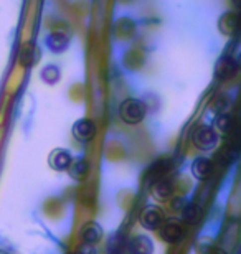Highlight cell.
Instances as JSON below:
<instances>
[{"instance_id":"ffe728a7","label":"cell","mask_w":241,"mask_h":254,"mask_svg":"<svg viewBox=\"0 0 241 254\" xmlns=\"http://www.w3.org/2000/svg\"><path fill=\"white\" fill-rule=\"evenodd\" d=\"M208 254H228V253L222 250V248H212V250L208 251Z\"/></svg>"},{"instance_id":"3957f363","label":"cell","mask_w":241,"mask_h":254,"mask_svg":"<svg viewBox=\"0 0 241 254\" xmlns=\"http://www.w3.org/2000/svg\"><path fill=\"white\" fill-rule=\"evenodd\" d=\"M238 62L237 58L230 57V55H225L217 62L215 64V78L218 81H230L233 79L235 76L238 74Z\"/></svg>"},{"instance_id":"6da1fadb","label":"cell","mask_w":241,"mask_h":254,"mask_svg":"<svg viewBox=\"0 0 241 254\" xmlns=\"http://www.w3.org/2000/svg\"><path fill=\"white\" fill-rule=\"evenodd\" d=\"M147 114V106L144 101L129 98L122 101L119 106V118L129 126H137L146 119Z\"/></svg>"},{"instance_id":"2e32d148","label":"cell","mask_w":241,"mask_h":254,"mask_svg":"<svg viewBox=\"0 0 241 254\" xmlns=\"http://www.w3.org/2000/svg\"><path fill=\"white\" fill-rule=\"evenodd\" d=\"M182 220L185 223H190V225H193V223L198 221L200 218V210L197 205H193V203H185V206L182 208Z\"/></svg>"},{"instance_id":"8992f818","label":"cell","mask_w":241,"mask_h":254,"mask_svg":"<svg viewBox=\"0 0 241 254\" xmlns=\"http://www.w3.org/2000/svg\"><path fill=\"white\" fill-rule=\"evenodd\" d=\"M45 47L50 53L63 55L70 48V37L63 32H51L45 37Z\"/></svg>"},{"instance_id":"ac0fdd59","label":"cell","mask_w":241,"mask_h":254,"mask_svg":"<svg viewBox=\"0 0 241 254\" xmlns=\"http://www.w3.org/2000/svg\"><path fill=\"white\" fill-rule=\"evenodd\" d=\"M228 98L225 94L222 96H218L217 99H215V103L212 104V109L215 111V113H227V108H228Z\"/></svg>"},{"instance_id":"d6986e66","label":"cell","mask_w":241,"mask_h":254,"mask_svg":"<svg viewBox=\"0 0 241 254\" xmlns=\"http://www.w3.org/2000/svg\"><path fill=\"white\" fill-rule=\"evenodd\" d=\"M76 254H97V251H96V246L94 245H88V243H83V245L78 248Z\"/></svg>"},{"instance_id":"ba28073f","label":"cell","mask_w":241,"mask_h":254,"mask_svg":"<svg viewBox=\"0 0 241 254\" xmlns=\"http://www.w3.org/2000/svg\"><path fill=\"white\" fill-rule=\"evenodd\" d=\"M161 238L168 245H177L183 238V228L177 221L163 223L161 226Z\"/></svg>"},{"instance_id":"603a6c76","label":"cell","mask_w":241,"mask_h":254,"mask_svg":"<svg viewBox=\"0 0 241 254\" xmlns=\"http://www.w3.org/2000/svg\"><path fill=\"white\" fill-rule=\"evenodd\" d=\"M75 254H76V253H75Z\"/></svg>"},{"instance_id":"44dd1931","label":"cell","mask_w":241,"mask_h":254,"mask_svg":"<svg viewBox=\"0 0 241 254\" xmlns=\"http://www.w3.org/2000/svg\"><path fill=\"white\" fill-rule=\"evenodd\" d=\"M237 62H238V68H240V71H241V53H240V57L237 58Z\"/></svg>"},{"instance_id":"7a4b0ae2","label":"cell","mask_w":241,"mask_h":254,"mask_svg":"<svg viewBox=\"0 0 241 254\" xmlns=\"http://www.w3.org/2000/svg\"><path fill=\"white\" fill-rule=\"evenodd\" d=\"M192 142L200 150H205V152L213 150L220 142L218 130L215 129L213 126H208V124L197 126L192 132Z\"/></svg>"},{"instance_id":"5bb4252c","label":"cell","mask_w":241,"mask_h":254,"mask_svg":"<svg viewBox=\"0 0 241 254\" xmlns=\"http://www.w3.org/2000/svg\"><path fill=\"white\" fill-rule=\"evenodd\" d=\"M152 195L156 200H168L172 195H173V185H172V182H168V180H159L154 184L152 187Z\"/></svg>"},{"instance_id":"9a60e30c","label":"cell","mask_w":241,"mask_h":254,"mask_svg":"<svg viewBox=\"0 0 241 254\" xmlns=\"http://www.w3.org/2000/svg\"><path fill=\"white\" fill-rule=\"evenodd\" d=\"M233 124H235L233 116L228 113H220L217 118H215V129L223 132V134H227V132L232 130Z\"/></svg>"},{"instance_id":"7c38bea8","label":"cell","mask_w":241,"mask_h":254,"mask_svg":"<svg viewBox=\"0 0 241 254\" xmlns=\"http://www.w3.org/2000/svg\"><path fill=\"white\" fill-rule=\"evenodd\" d=\"M68 174H70L71 179L76 180V182L84 180L89 174V164L84 159H81V157L73 159V162H71V165L68 169Z\"/></svg>"},{"instance_id":"5b68a950","label":"cell","mask_w":241,"mask_h":254,"mask_svg":"<svg viewBox=\"0 0 241 254\" xmlns=\"http://www.w3.org/2000/svg\"><path fill=\"white\" fill-rule=\"evenodd\" d=\"M73 137L80 142H88L96 135V124L93 119L89 118H81L73 124Z\"/></svg>"},{"instance_id":"9c48e42d","label":"cell","mask_w":241,"mask_h":254,"mask_svg":"<svg viewBox=\"0 0 241 254\" xmlns=\"http://www.w3.org/2000/svg\"><path fill=\"white\" fill-rule=\"evenodd\" d=\"M129 253L131 254H152L154 253V241L147 235L134 236L129 241Z\"/></svg>"},{"instance_id":"277c9868","label":"cell","mask_w":241,"mask_h":254,"mask_svg":"<svg viewBox=\"0 0 241 254\" xmlns=\"http://www.w3.org/2000/svg\"><path fill=\"white\" fill-rule=\"evenodd\" d=\"M165 221V215L159 206H151L146 208L141 215V226L147 231H156L161 230V226Z\"/></svg>"},{"instance_id":"e0dca14e","label":"cell","mask_w":241,"mask_h":254,"mask_svg":"<svg viewBox=\"0 0 241 254\" xmlns=\"http://www.w3.org/2000/svg\"><path fill=\"white\" fill-rule=\"evenodd\" d=\"M227 25V28H223L222 32L225 33V35H230V33H233L235 30H237V27H238V22H237V17H235V13H225L222 18H220V28L222 27H225Z\"/></svg>"},{"instance_id":"52a82bcc","label":"cell","mask_w":241,"mask_h":254,"mask_svg":"<svg viewBox=\"0 0 241 254\" xmlns=\"http://www.w3.org/2000/svg\"><path fill=\"white\" fill-rule=\"evenodd\" d=\"M71 162H73V155L66 149H56L50 155V167L56 172H68Z\"/></svg>"},{"instance_id":"30bf717a","label":"cell","mask_w":241,"mask_h":254,"mask_svg":"<svg viewBox=\"0 0 241 254\" xmlns=\"http://www.w3.org/2000/svg\"><path fill=\"white\" fill-rule=\"evenodd\" d=\"M212 160L208 157H197L192 162V175L197 180H207L210 175H212Z\"/></svg>"},{"instance_id":"4fadbf2b","label":"cell","mask_w":241,"mask_h":254,"mask_svg":"<svg viewBox=\"0 0 241 254\" xmlns=\"http://www.w3.org/2000/svg\"><path fill=\"white\" fill-rule=\"evenodd\" d=\"M40 79L43 81L45 84L48 86H55L60 83L61 79V69L60 66L56 64H45L42 71H40Z\"/></svg>"},{"instance_id":"7402d4cb","label":"cell","mask_w":241,"mask_h":254,"mask_svg":"<svg viewBox=\"0 0 241 254\" xmlns=\"http://www.w3.org/2000/svg\"><path fill=\"white\" fill-rule=\"evenodd\" d=\"M238 254H241V250H240V253H238Z\"/></svg>"},{"instance_id":"8fae6325","label":"cell","mask_w":241,"mask_h":254,"mask_svg":"<svg viewBox=\"0 0 241 254\" xmlns=\"http://www.w3.org/2000/svg\"><path fill=\"white\" fill-rule=\"evenodd\" d=\"M80 236H81V240H83V243L96 245V243H99L102 238V228L99 223H94V221L86 223V225L81 228Z\"/></svg>"}]
</instances>
